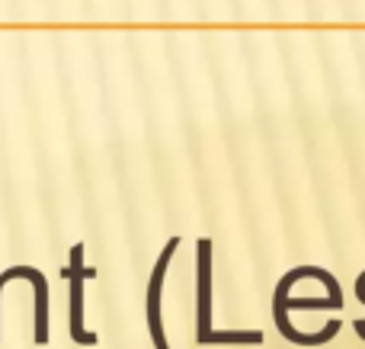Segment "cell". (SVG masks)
I'll list each match as a JSON object with an SVG mask.
<instances>
[{"label": "cell", "instance_id": "6da1fadb", "mask_svg": "<svg viewBox=\"0 0 365 349\" xmlns=\"http://www.w3.org/2000/svg\"><path fill=\"white\" fill-rule=\"evenodd\" d=\"M61 276L71 282V337L81 346H93L96 333L83 330V282L93 279L96 269L83 263V244H74L71 247V266L61 269Z\"/></svg>", "mask_w": 365, "mask_h": 349}, {"label": "cell", "instance_id": "7a4b0ae2", "mask_svg": "<svg viewBox=\"0 0 365 349\" xmlns=\"http://www.w3.org/2000/svg\"><path fill=\"white\" fill-rule=\"evenodd\" d=\"M182 244V237H170L167 247L160 250L158 263H154V273H151V282H148V330H151V343L154 349H170L167 346V330H164V321H160V295H164V279H167V266H170L173 254Z\"/></svg>", "mask_w": 365, "mask_h": 349}, {"label": "cell", "instance_id": "3957f363", "mask_svg": "<svg viewBox=\"0 0 365 349\" xmlns=\"http://www.w3.org/2000/svg\"><path fill=\"white\" fill-rule=\"evenodd\" d=\"M195 254H199V333L195 340L205 343L212 333V241L202 237L195 244Z\"/></svg>", "mask_w": 365, "mask_h": 349}, {"label": "cell", "instance_id": "277c9868", "mask_svg": "<svg viewBox=\"0 0 365 349\" xmlns=\"http://www.w3.org/2000/svg\"><path fill=\"white\" fill-rule=\"evenodd\" d=\"M16 276H23V279H29L36 286V343L45 346L48 343V282L32 266H10L6 273H0V282H10Z\"/></svg>", "mask_w": 365, "mask_h": 349}, {"label": "cell", "instance_id": "5b68a950", "mask_svg": "<svg viewBox=\"0 0 365 349\" xmlns=\"http://www.w3.org/2000/svg\"><path fill=\"white\" fill-rule=\"evenodd\" d=\"M356 298L365 305V279H356Z\"/></svg>", "mask_w": 365, "mask_h": 349}, {"label": "cell", "instance_id": "8992f818", "mask_svg": "<svg viewBox=\"0 0 365 349\" xmlns=\"http://www.w3.org/2000/svg\"><path fill=\"white\" fill-rule=\"evenodd\" d=\"M0 286H4V282H0Z\"/></svg>", "mask_w": 365, "mask_h": 349}]
</instances>
